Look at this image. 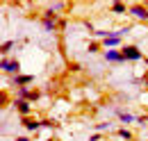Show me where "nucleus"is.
<instances>
[{
  "label": "nucleus",
  "mask_w": 148,
  "mask_h": 141,
  "mask_svg": "<svg viewBox=\"0 0 148 141\" xmlns=\"http://www.w3.org/2000/svg\"><path fill=\"white\" fill-rule=\"evenodd\" d=\"M41 25H43V30L46 32H55L57 27H59V18H57V14L48 7L46 12H43V18H41Z\"/></svg>",
  "instance_id": "nucleus-1"
},
{
  "label": "nucleus",
  "mask_w": 148,
  "mask_h": 141,
  "mask_svg": "<svg viewBox=\"0 0 148 141\" xmlns=\"http://www.w3.org/2000/svg\"><path fill=\"white\" fill-rule=\"evenodd\" d=\"M0 68H2V73H9L12 77L14 75H21V64L16 62V59H7V57H2V62H0Z\"/></svg>",
  "instance_id": "nucleus-2"
},
{
  "label": "nucleus",
  "mask_w": 148,
  "mask_h": 141,
  "mask_svg": "<svg viewBox=\"0 0 148 141\" xmlns=\"http://www.w3.org/2000/svg\"><path fill=\"white\" fill-rule=\"evenodd\" d=\"M121 53L125 57V62H139V59H144V53H141L137 46H123Z\"/></svg>",
  "instance_id": "nucleus-3"
},
{
  "label": "nucleus",
  "mask_w": 148,
  "mask_h": 141,
  "mask_svg": "<svg viewBox=\"0 0 148 141\" xmlns=\"http://www.w3.org/2000/svg\"><path fill=\"white\" fill-rule=\"evenodd\" d=\"M128 14L134 16V18H141V21H148V9L144 5H132V7H128Z\"/></svg>",
  "instance_id": "nucleus-4"
},
{
  "label": "nucleus",
  "mask_w": 148,
  "mask_h": 141,
  "mask_svg": "<svg viewBox=\"0 0 148 141\" xmlns=\"http://www.w3.org/2000/svg\"><path fill=\"white\" fill-rule=\"evenodd\" d=\"M9 82H12L14 87H18V89H21V87H27V84H32V82H34V75H14Z\"/></svg>",
  "instance_id": "nucleus-5"
},
{
  "label": "nucleus",
  "mask_w": 148,
  "mask_h": 141,
  "mask_svg": "<svg viewBox=\"0 0 148 141\" xmlns=\"http://www.w3.org/2000/svg\"><path fill=\"white\" fill-rule=\"evenodd\" d=\"M103 46H105L107 50H116V48L121 46V36L116 34V32H112L107 39H103Z\"/></svg>",
  "instance_id": "nucleus-6"
},
{
  "label": "nucleus",
  "mask_w": 148,
  "mask_h": 141,
  "mask_svg": "<svg viewBox=\"0 0 148 141\" xmlns=\"http://www.w3.org/2000/svg\"><path fill=\"white\" fill-rule=\"evenodd\" d=\"M14 107H16V112H18L23 118H25V116L32 112V105H30V100H14Z\"/></svg>",
  "instance_id": "nucleus-7"
},
{
  "label": "nucleus",
  "mask_w": 148,
  "mask_h": 141,
  "mask_svg": "<svg viewBox=\"0 0 148 141\" xmlns=\"http://www.w3.org/2000/svg\"><path fill=\"white\" fill-rule=\"evenodd\" d=\"M114 114H116V116H119L123 123H137V118H139V116H134V114H128V112H123L121 107H116V109H114Z\"/></svg>",
  "instance_id": "nucleus-8"
},
{
  "label": "nucleus",
  "mask_w": 148,
  "mask_h": 141,
  "mask_svg": "<svg viewBox=\"0 0 148 141\" xmlns=\"http://www.w3.org/2000/svg\"><path fill=\"white\" fill-rule=\"evenodd\" d=\"M23 127H25L27 132H37L39 127H43V125H41V121H34V118L25 116V118H23Z\"/></svg>",
  "instance_id": "nucleus-9"
},
{
  "label": "nucleus",
  "mask_w": 148,
  "mask_h": 141,
  "mask_svg": "<svg viewBox=\"0 0 148 141\" xmlns=\"http://www.w3.org/2000/svg\"><path fill=\"white\" fill-rule=\"evenodd\" d=\"M103 57H105L107 62H116V64H119V62H125V57H123V53H121V50H105V55H103Z\"/></svg>",
  "instance_id": "nucleus-10"
},
{
  "label": "nucleus",
  "mask_w": 148,
  "mask_h": 141,
  "mask_svg": "<svg viewBox=\"0 0 148 141\" xmlns=\"http://www.w3.org/2000/svg\"><path fill=\"white\" fill-rule=\"evenodd\" d=\"M32 93H34V91H32L30 87H21L18 91H16V100H30Z\"/></svg>",
  "instance_id": "nucleus-11"
},
{
  "label": "nucleus",
  "mask_w": 148,
  "mask_h": 141,
  "mask_svg": "<svg viewBox=\"0 0 148 141\" xmlns=\"http://www.w3.org/2000/svg\"><path fill=\"white\" fill-rule=\"evenodd\" d=\"M112 12L114 14H123V12H128V7L123 2H112Z\"/></svg>",
  "instance_id": "nucleus-12"
},
{
  "label": "nucleus",
  "mask_w": 148,
  "mask_h": 141,
  "mask_svg": "<svg viewBox=\"0 0 148 141\" xmlns=\"http://www.w3.org/2000/svg\"><path fill=\"white\" fill-rule=\"evenodd\" d=\"M12 48H14V41H5V43H2V48H0V53L7 55L9 50H12Z\"/></svg>",
  "instance_id": "nucleus-13"
},
{
  "label": "nucleus",
  "mask_w": 148,
  "mask_h": 141,
  "mask_svg": "<svg viewBox=\"0 0 148 141\" xmlns=\"http://www.w3.org/2000/svg\"><path fill=\"white\" fill-rule=\"evenodd\" d=\"M116 134H119L121 139H132V132H130V130H125V127H121V130H119Z\"/></svg>",
  "instance_id": "nucleus-14"
},
{
  "label": "nucleus",
  "mask_w": 148,
  "mask_h": 141,
  "mask_svg": "<svg viewBox=\"0 0 148 141\" xmlns=\"http://www.w3.org/2000/svg\"><path fill=\"white\" fill-rule=\"evenodd\" d=\"M112 123H107V121H103V123H96V132H103V130H110Z\"/></svg>",
  "instance_id": "nucleus-15"
},
{
  "label": "nucleus",
  "mask_w": 148,
  "mask_h": 141,
  "mask_svg": "<svg viewBox=\"0 0 148 141\" xmlns=\"http://www.w3.org/2000/svg\"><path fill=\"white\" fill-rule=\"evenodd\" d=\"M64 7H66V5H64V2H55V5H53V7H50V9H53V12H64Z\"/></svg>",
  "instance_id": "nucleus-16"
},
{
  "label": "nucleus",
  "mask_w": 148,
  "mask_h": 141,
  "mask_svg": "<svg viewBox=\"0 0 148 141\" xmlns=\"http://www.w3.org/2000/svg\"><path fill=\"white\" fill-rule=\"evenodd\" d=\"M89 141H103V137H100V132H93L91 137H89Z\"/></svg>",
  "instance_id": "nucleus-17"
},
{
  "label": "nucleus",
  "mask_w": 148,
  "mask_h": 141,
  "mask_svg": "<svg viewBox=\"0 0 148 141\" xmlns=\"http://www.w3.org/2000/svg\"><path fill=\"white\" fill-rule=\"evenodd\" d=\"M89 53H98V43H89Z\"/></svg>",
  "instance_id": "nucleus-18"
},
{
  "label": "nucleus",
  "mask_w": 148,
  "mask_h": 141,
  "mask_svg": "<svg viewBox=\"0 0 148 141\" xmlns=\"http://www.w3.org/2000/svg\"><path fill=\"white\" fill-rule=\"evenodd\" d=\"M16 141H30V137H16Z\"/></svg>",
  "instance_id": "nucleus-19"
},
{
  "label": "nucleus",
  "mask_w": 148,
  "mask_h": 141,
  "mask_svg": "<svg viewBox=\"0 0 148 141\" xmlns=\"http://www.w3.org/2000/svg\"><path fill=\"white\" fill-rule=\"evenodd\" d=\"M144 87L148 89V75H146V77H144Z\"/></svg>",
  "instance_id": "nucleus-20"
},
{
  "label": "nucleus",
  "mask_w": 148,
  "mask_h": 141,
  "mask_svg": "<svg viewBox=\"0 0 148 141\" xmlns=\"http://www.w3.org/2000/svg\"><path fill=\"white\" fill-rule=\"evenodd\" d=\"M48 141H55V139H48Z\"/></svg>",
  "instance_id": "nucleus-21"
}]
</instances>
